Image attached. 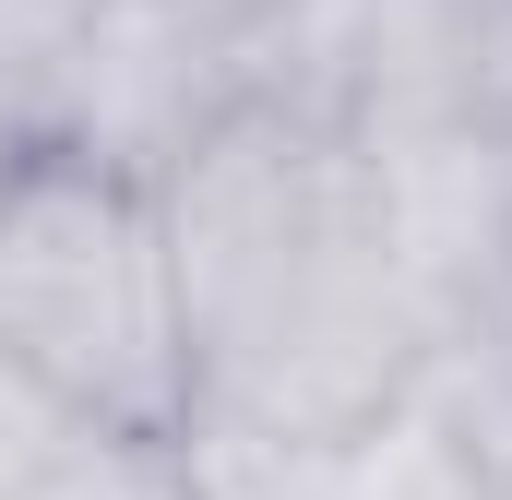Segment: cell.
<instances>
[{"mask_svg": "<svg viewBox=\"0 0 512 500\" xmlns=\"http://www.w3.org/2000/svg\"><path fill=\"white\" fill-rule=\"evenodd\" d=\"M167 274H179V358L191 429L322 441L417 393L441 358L417 286L393 274L382 191L358 131L227 108L167 179Z\"/></svg>", "mask_w": 512, "mask_h": 500, "instance_id": "obj_1", "label": "cell"}, {"mask_svg": "<svg viewBox=\"0 0 512 500\" xmlns=\"http://www.w3.org/2000/svg\"><path fill=\"white\" fill-rule=\"evenodd\" d=\"M0 370L84 441L167 453L191 429L179 274L143 179L48 143L0 167Z\"/></svg>", "mask_w": 512, "mask_h": 500, "instance_id": "obj_2", "label": "cell"}, {"mask_svg": "<svg viewBox=\"0 0 512 500\" xmlns=\"http://www.w3.org/2000/svg\"><path fill=\"white\" fill-rule=\"evenodd\" d=\"M191 500H512V370L489 334L441 346L405 405L322 429V441H251V429H179Z\"/></svg>", "mask_w": 512, "mask_h": 500, "instance_id": "obj_3", "label": "cell"}, {"mask_svg": "<svg viewBox=\"0 0 512 500\" xmlns=\"http://www.w3.org/2000/svg\"><path fill=\"white\" fill-rule=\"evenodd\" d=\"M227 108H251L239 96L227 0H96L36 143L48 155H96V167H120V179L155 191Z\"/></svg>", "mask_w": 512, "mask_h": 500, "instance_id": "obj_4", "label": "cell"}, {"mask_svg": "<svg viewBox=\"0 0 512 500\" xmlns=\"http://www.w3.org/2000/svg\"><path fill=\"white\" fill-rule=\"evenodd\" d=\"M96 0H0V131L36 143L48 131V96L72 72V36H84Z\"/></svg>", "mask_w": 512, "mask_h": 500, "instance_id": "obj_5", "label": "cell"}, {"mask_svg": "<svg viewBox=\"0 0 512 500\" xmlns=\"http://www.w3.org/2000/svg\"><path fill=\"white\" fill-rule=\"evenodd\" d=\"M24 500H191V489H179V453H143V441H72Z\"/></svg>", "mask_w": 512, "mask_h": 500, "instance_id": "obj_6", "label": "cell"}, {"mask_svg": "<svg viewBox=\"0 0 512 500\" xmlns=\"http://www.w3.org/2000/svg\"><path fill=\"white\" fill-rule=\"evenodd\" d=\"M24 489H36V477H0V500H24Z\"/></svg>", "mask_w": 512, "mask_h": 500, "instance_id": "obj_7", "label": "cell"}, {"mask_svg": "<svg viewBox=\"0 0 512 500\" xmlns=\"http://www.w3.org/2000/svg\"><path fill=\"white\" fill-rule=\"evenodd\" d=\"M12 155H24V143H12V131H0V167H12Z\"/></svg>", "mask_w": 512, "mask_h": 500, "instance_id": "obj_8", "label": "cell"}, {"mask_svg": "<svg viewBox=\"0 0 512 500\" xmlns=\"http://www.w3.org/2000/svg\"><path fill=\"white\" fill-rule=\"evenodd\" d=\"M501 120H512V84H501Z\"/></svg>", "mask_w": 512, "mask_h": 500, "instance_id": "obj_9", "label": "cell"}]
</instances>
